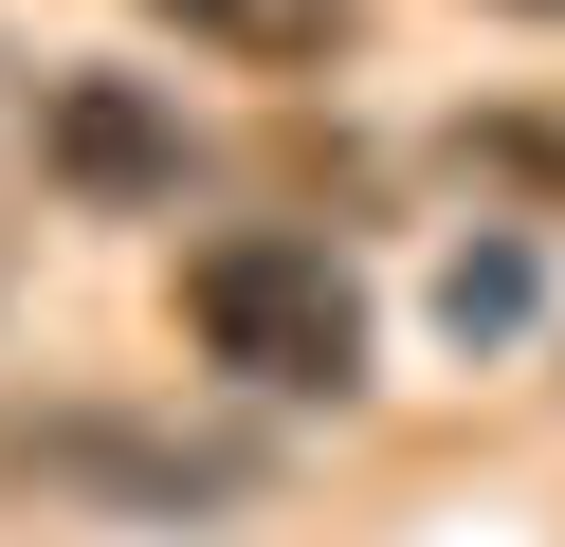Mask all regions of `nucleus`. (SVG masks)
Wrapping results in <instances>:
<instances>
[{"instance_id":"f257e3e1","label":"nucleus","mask_w":565,"mask_h":547,"mask_svg":"<svg viewBox=\"0 0 565 547\" xmlns=\"http://www.w3.org/2000/svg\"><path fill=\"white\" fill-rule=\"evenodd\" d=\"M183 328H201V365H237V383H274V401H347L365 383V292H347V255L274 238V219H237V238L183 255Z\"/></svg>"},{"instance_id":"f03ea898","label":"nucleus","mask_w":565,"mask_h":547,"mask_svg":"<svg viewBox=\"0 0 565 547\" xmlns=\"http://www.w3.org/2000/svg\"><path fill=\"white\" fill-rule=\"evenodd\" d=\"M0 474H38V493H110V511H220L256 493V456L237 438H164V420H0Z\"/></svg>"},{"instance_id":"7ed1b4c3","label":"nucleus","mask_w":565,"mask_h":547,"mask_svg":"<svg viewBox=\"0 0 565 547\" xmlns=\"http://www.w3.org/2000/svg\"><path fill=\"white\" fill-rule=\"evenodd\" d=\"M38 165L74 182V201H183L201 146H183V109H147L128 73H55L38 92Z\"/></svg>"},{"instance_id":"20e7f679","label":"nucleus","mask_w":565,"mask_h":547,"mask_svg":"<svg viewBox=\"0 0 565 547\" xmlns=\"http://www.w3.org/2000/svg\"><path fill=\"white\" fill-rule=\"evenodd\" d=\"M147 19H164V36H201V55H237V73H329L365 0H147Z\"/></svg>"},{"instance_id":"39448f33","label":"nucleus","mask_w":565,"mask_h":547,"mask_svg":"<svg viewBox=\"0 0 565 547\" xmlns=\"http://www.w3.org/2000/svg\"><path fill=\"white\" fill-rule=\"evenodd\" d=\"M438 328H456V347H492V328H529V255H511V238H475V255L438 274Z\"/></svg>"},{"instance_id":"423d86ee","label":"nucleus","mask_w":565,"mask_h":547,"mask_svg":"<svg viewBox=\"0 0 565 547\" xmlns=\"http://www.w3.org/2000/svg\"><path fill=\"white\" fill-rule=\"evenodd\" d=\"M492 19H565V0H492Z\"/></svg>"}]
</instances>
